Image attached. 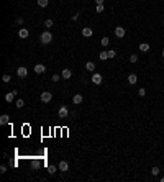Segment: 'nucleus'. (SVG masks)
Returning a JSON list of instances; mask_svg holds the SVG:
<instances>
[{
	"instance_id": "f257e3e1",
	"label": "nucleus",
	"mask_w": 164,
	"mask_h": 182,
	"mask_svg": "<svg viewBox=\"0 0 164 182\" xmlns=\"http://www.w3.org/2000/svg\"><path fill=\"white\" fill-rule=\"evenodd\" d=\"M39 39H41V43H43V44H49V43L53 41V34H51L49 31H44V33H41Z\"/></svg>"
},
{
	"instance_id": "f03ea898",
	"label": "nucleus",
	"mask_w": 164,
	"mask_h": 182,
	"mask_svg": "<svg viewBox=\"0 0 164 182\" xmlns=\"http://www.w3.org/2000/svg\"><path fill=\"white\" fill-rule=\"evenodd\" d=\"M16 74H18V77L25 79L26 75H28V69H26L25 66H21V67H18V69H16Z\"/></svg>"
},
{
	"instance_id": "7ed1b4c3",
	"label": "nucleus",
	"mask_w": 164,
	"mask_h": 182,
	"mask_svg": "<svg viewBox=\"0 0 164 182\" xmlns=\"http://www.w3.org/2000/svg\"><path fill=\"white\" fill-rule=\"evenodd\" d=\"M51 99H53V94H51V92H43V94H41V102H44V103L51 102Z\"/></svg>"
},
{
	"instance_id": "20e7f679",
	"label": "nucleus",
	"mask_w": 164,
	"mask_h": 182,
	"mask_svg": "<svg viewBox=\"0 0 164 182\" xmlns=\"http://www.w3.org/2000/svg\"><path fill=\"white\" fill-rule=\"evenodd\" d=\"M92 34H94V31H92V28H90V26H85V28H82V36L90 38Z\"/></svg>"
},
{
	"instance_id": "39448f33",
	"label": "nucleus",
	"mask_w": 164,
	"mask_h": 182,
	"mask_svg": "<svg viewBox=\"0 0 164 182\" xmlns=\"http://www.w3.org/2000/svg\"><path fill=\"white\" fill-rule=\"evenodd\" d=\"M115 36L123 38L125 36V28H123V26H117V28H115Z\"/></svg>"
},
{
	"instance_id": "423d86ee",
	"label": "nucleus",
	"mask_w": 164,
	"mask_h": 182,
	"mask_svg": "<svg viewBox=\"0 0 164 182\" xmlns=\"http://www.w3.org/2000/svg\"><path fill=\"white\" fill-rule=\"evenodd\" d=\"M57 115H59L61 118H66V117L69 115V110H67V107H64V105H63V107L59 108V112H57Z\"/></svg>"
},
{
	"instance_id": "0eeeda50",
	"label": "nucleus",
	"mask_w": 164,
	"mask_h": 182,
	"mask_svg": "<svg viewBox=\"0 0 164 182\" xmlns=\"http://www.w3.org/2000/svg\"><path fill=\"white\" fill-rule=\"evenodd\" d=\"M92 82L94 84H102V74H99V72H94V75H92Z\"/></svg>"
},
{
	"instance_id": "6e6552de",
	"label": "nucleus",
	"mask_w": 164,
	"mask_h": 182,
	"mask_svg": "<svg viewBox=\"0 0 164 182\" xmlns=\"http://www.w3.org/2000/svg\"><path fill=\"white\" fill-rule=\"evenodd\" d=\"M44 71H46V66H43V64H36V66H34V72H36V74H43Z\"/></svg>"
},
{
	"instance_id": "1a4fd4ad",
	"label": "nucleus",
	"mask_w": 164,
	"mask_h": 182,
	"mask_svg": "<svg viewBox=\"0 0 164 182\" xmlns=\"http://www.w3.org/2000/svg\"><path fill=\"white\" fill-rule=\"evenodd\" d=\"M59 171L67 172V171H69V164L66 162V161H61V162H59Z\"/></svg>"
},
{
	"instance_id": "9d476101",
	"label": "nucleus",
	"mask_w": 164,
	"mask_h": 182,
	"mask_svg": "<svg viewBox=\"0 0 164 182\" xmlns=\"http://www.w3.org/2000/svg\"><path fill=\"white\" fill-rule=\"evenodd\" d=\"M8 118H10V117H8L7 113H3L2 117H0V125H8V122H10Z\"/></svg>"
},
{
	"instance_id": "9b49d317",
	"label": "nucleus",
	"mask_w": 164,
	"mask_h": 182,
	"mask_svg": "<svg viewBox=\"0 0 164 182\" xmlns=\"http://www.w3.org/2000/svg\"><path fill=\"white\" fill-rule=\"evenodd\" d=\"M28 34H30V33H28V30H26V28H21V30H20V31H18V36H20L21 39H25V38H28Z\"/></svg>"
},
{
	"instance_id": "f8f14e48",
	"label": "nucleus",
	"mask_w": 164,
	"mask_h": 182,
	"mask_svg": "<svg viewBox=\"0 0 164 182\" xmlns=\"http://www.w3.org/2000/svg\"><path fill=\"white\" fill-rule=\"evenodd\" d=\"M82 100H84V97H82V95H79V94H76V95L72 97V102H74V103H76V105L82 103Z\"/></svg>"
},
{
	"instance_id": "ddd939ff",
	"label": "nucleus",
	"mask_w": 164,
	"mask_h": 182,
	"mask_svg": "<svg viewBox=\"0 0 164 182\" xmlns=\"http://www.w3.org/2000/svg\"><path fill=\"white\" fill-rule=\"evenodd\" d=\"M15 95H16V92H8V94L5 95V100L10 103V102H13V99H15Z\"/></svg>"
},
{
	"instance_id": "4468645a",
	"label": "nucleus",
	"mask_w": 164,
	"mask_h": 182,
	"mask_svg": "<svg viewBox=\"0 0 164 182\" xmlns=\"http://www.w3.org/2000/svg\"><path fill=\"white\" fill-rule=\"evenodd\" d=\"M128 82H130V84H136V82H138L136 74H130V75H128Z\"/></svg>"
},
{
	"instance_id": "2eb2a0df",
	"label": "nucleus",
	"mask_w": 164,
	"mask_h": 182,
	"mask_svg": "<svg viewBox=\"0 0 164 182\" xmlns=\"http://www.w3.org/2000/svg\"><path fill=\"white\" fill-rule=\"evenodd\" d=\"M71 75H72L71 69H63V79H71Z\"/></svg>"
},
{
	"instance_id": "dca6fc26",
	"label": "nucleus",
	"mask_w": 164,
	"mask_h": 182,
	"mask_svg": "<svg viewBox=\"0 0 164 182\" xmlns=\"http://www.w3.org/2000/svg\"><path fill=\"white\" fill-rule=\"evenodd\" d=\"M85 69L89 71V72H94V71H95V64H94V63H90V61H89V63L85 64Z\"/></svg>"
},
{
	"instance_id": "f3484780",
	"label": "nucleus",
	"mask_w": 164,
	"mask_h": 182,
	"mask_svg": "<svg viewBox=\"0 0 164 182\" xmlns=\"http://www.w3.org/2000/svg\"><path fill=\"white\" fill-rule=\"evenodd\" d=\"M140 51H143V53L149 51V44H148V43H141V44H140Z\"/></svg>"
},
{
	"instance_id": "a211bd4d",
	"label": "nucleus",
	"mask_w": 164,
	"mask_h": 182,
	"mask_svg": "<svg viewBox=\"0 0 164 182\" xmlns=\"http://www.w3.org/2000/svg\"><path fill=\"white\" fill-rule=\"evenodd\" d=\"M48 3H49V0H38V5L44 8V7H48Z\"/></svg>"
},
{
	"instance_id": "6ab92c4d",
	"label": "nucleus",
	"mask_w": 164,
	"mask_h": 182,
	"mask_svg": "<svg viewBox=\"0 0 164 182\" xmlns=\"http://www.w3.org/2000/svg\"><path fill=\"white\" fill-rule=\"evenodd\" d=\"M99 57H100V61H105V59H108V54H107V51H102L100 54H99Z\"/></svg>"
},
{
	"instance_id": "aec40b11",
	"label": "nucleus",
	"mask_w": 164,
	"mask_h": 182,
	"mask_svg": "<svg viewBox=\"0 0 164 182\" xmlns=\"http://www.w3.org/2000/svg\"><path fill=\"white\" fill-rule=\"evenodd\" d=\"M107 54H108V59H113L117 53H115V49H108V51H107Z\"/></svg>"
},
{
	"instance_id": "412c9836",
	"label": "nucleus",
	"mask_w": 164,
	"mask_h": 182,
	"mask_svg": "<svg viewBox=\"0 0 164 182\" xmlns=\"http://www.w3.org/2000/svg\"><path fill=\"white\" fill-rule=\"evenodd\" d=\"M44 26H46V28H48V30H49V28H51V26H53V20H51V18H48L46 21H44Z\"/></svg>"
},
{
	"instance_id": "4be33fe9",
	"label": "nucleus",
	"mask_w": 164,
	"mask_h": 182,
	"mask_svg": "<svg viewBox=\"0 0 164 182\" xmlns=\"http://www.w3.org/2000/svg\"><path fill=\"white\" fill-rule=\"evenodd\" d=\"M130 63H138V54H131L130 56Z\"/></svg>"
},
{
	"instance_id": "5701e85b",
	"label": "nucleus",
	"mask_w": 164,
	"mask_h": 182,
	"mask_svg": "<svg viewBox=\"0 0 164 182\" xmlns=\"http://www.w3.org/2000/svg\"><path fill=\"white\" fill-rule=\"evenodd\" d=\"M51 81H53V82H59V81H61V75H59V74H54V75L51 77Z\"/></svg>"
},
{
	"instance_id": "b1692460",
	"label": "nucleus",
	"mask_w": 164,
	"mask_h": 182,
	"mask_svg": "<svg viewBox=\"0 0 164 182\" xmlns=\"http://www.w3.org/2000/svg\"><path fill=\"white\" fill-rule=\"evenodd\" d=\"M23 105H25V102L21 100V99H18V100H16V108H23Z\"/></svg>"
},
{
	"instance_id": "393cba45",
	"label": "nucleus",
	"mask_w": 164,
	"mask_h": 182,
	"mask_svg": "<svg viewBox=\"0 0 164 182\" xmlns=\"http://www.w3.org/2000/svg\"><path fill=\"white\" fill-rule=\"evenodd\" d=\"M10 79H12L10 75H8V74H5V75H3V77H2V81L5 82V84H8V82H10Z\"/></svg>"
},
{
	"instance_id": "a878e982",
	"label": "nucleus",
	"mask_w": 164,
	"mask_h": 182,
	"mask_svg": "<svg viewBox=\"0 0 164 182\" xmlns=\"http://www.w3.org/2000/svg\"><path fill=\"white\" fill-rule=\"evenodd\" d=\"M48 171H49V174H54V172L57 171V167L56 166H49V167H48Z\"/></svg>"
},
{
	"instance_id": "bb28decb",
	"label": "nucleus",
	"mask_w": 164,
	"mask_h": 182,
	"mask_svg": "<svg viewBox=\"0 0 164 182\" xmlns=\"http://www.w3.org/2000/svg\"><path fill=\"white\" fill-rule=\"evenodd\" d=\"M108 43H110L108 38H102V46H108Z\"/></svg>"
},
{
	"instance_id": "cd10ccee",
	"label": "nucleus",
	"mask_w": 164,
	"mask_h": 182,
	"mask_svg": "<svg viewBox=\"0 0 164 182\" xmlns=\"http://www.w3.org/2000/svg\"><path fill=\"white\" fill-rule=\"evenodd\" d=\"M138 95H140V97H144V95H146V90H144V89H140V90H138Z\"/></svg>"
},
{
	"instance_id": "c85d7f7f",
	"label": "nucleus",
	"mask_w": 164,
	"mask_h": 182,
	"mask_svg": "<svg viewBox=\"0 0 164 182\" xmlns=\"http://www.w3.org/2000/svg\"><path fill=\"white\" fill-rule=\"evenodd\" d=\"M151 174H153V176H158V174H159V169H158V167H153V169H151Z\"/></svg>"
},
{
	"instance_id": "c756f323",
	"label": "nucleus",
	"mask_w": 164,
	"mask_h": 182,
	"mask_svg": "<svg viewBox=\"0 0 164 182\" xmlns=\"http://www.w3.org/2000/svg\"><path fill=\"white\" fill-rule=\"evenodd\" d=\"M95 10H97V13H102V12H103V5H97Z\"/></svg>"
},
{
	"instance_id": "7c9ffc66",
	"label": "nucleus",
	"mask_w": 164,
	"mask_h": 182,
	"mask_svg": "<svg viewBox=\"0 0 164 182\" xmlns=\"http://www.w3.org/2000/svg\"><path fill=\"white\" fill-rule=\"evenodd\" d=\"M0 172H2V174H5V172H7V166H2V167H0Z\"/></svg>"
},
{
	"instance_id": "2f4dec72",
	"label": "nucleus",
	"mask_w": 164,
	"mask_h": 182,
	"mask_svg": "<svg viewBox=\"0 0 164 182\" xmlns=\"http://www.w3.org/2000/svg\"><path fill=\"white\" fill-rule=\"evenodd\" d=\"M16 23H18V25H23V18H16Z\"/></svg>"
},
{
	"instance_id": "473e14b6",
	"label": "nucleus",
	"mask_w": 164,
	"mask_h": 182,
	"mask_svg": "<svg viewBox=\"0 0 164 182\" xmlns=\"http://www.w3.org/2000/svg\"><path fill=\"white\" fill-rule=\"evenodd\" d=\"M95 3L97 5H103V0H95Z\"/></svg>"
},
{
	"instance_id": "72a5a7b5",
	"label": "nucleus",
	"mask_w": 164,
	"mask_h": 182,
	"mask_svg": "<svg viewBox=\"0 0 164 182\" xmlns=\"http://www.w3.org/2000/svg\"><path fill=\"white\" fill-rule=\"evenodd\" d=\"M161 182H164V177H161Z\"/></svg>"
},
{
	"instance_id": "f704fd0d",
	"label": "nucleus",
	"mask_w": 164,
	"mask_h": 182,
	"mask_svg": "<svg viewBox=\"0 0 164 182\" xmlns=\"http://www.w3.org/2000/svg\"><path fill=\"white\" fill-rule=\"evenodd\" d=\"M162 57H164V49H162Z\"/></svg>"
},
{
	"instance_id": "c9c22d12",
	"label": "nucleus",
	"mask_w": 164,
	"mask_h": 182,
	"mask_svg": "<svg viewBox=\"0 0 164 182\" xmlns=\"http://www.w3.org/2000/svg\"><path fill=\"white\" fill-rule=\"evenodd\" d=\"M162 23H164V21H162Z\"/></svg>"
}]
</instances>
